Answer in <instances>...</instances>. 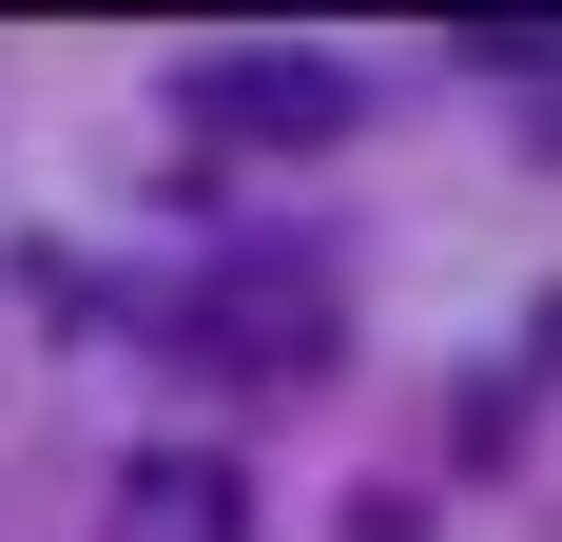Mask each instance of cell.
<instances>
[{
    "instance_id": "6da1fadb",
    "label": "cell",
    "mask_w": 562,
    "mask_h": 542,
    "mask_svg": "<svg viewBox=\"0 0 562 542\" xmlns=\"http://www.w3.org/2000/svg\"><path fill=\"white\" fill-rule=\"evenodd\" d=\"M349 116H369V78H349V58H311V39L194 58V136H233V156H330Z\"/></svg>"
},
{
    "instance_id": "7a4b0ae2",
    "label": "cell",
    "mask_w": 562,
    "mask_h": 542,
    "mask_svg": "<svg viewBox=\"0 0 562 542\" xmlns=\"http://www.w3.org/2000/svg\"><path fill=\"white\" fill-rule=\"evenodd\" d=\"M194 349L252 387H311L330 369V252H233L214 291H194Z\"/></svg>"
},
{
    "instance_id": "3957f363",
    "label": "cell",
    "mask_w": 562,
    "mask_h": 542,
    "mask_svg": "<svg viewBox=\"0 0 562 542\" xmlns=\"http://www.w3.org/2000/svg\"><path fill=\"white\" fill-rule=\"evenodd\" d=\"M136 485V542H233V465L214 445H156V465H116Z\"/></svg>"
}]
</instances>
